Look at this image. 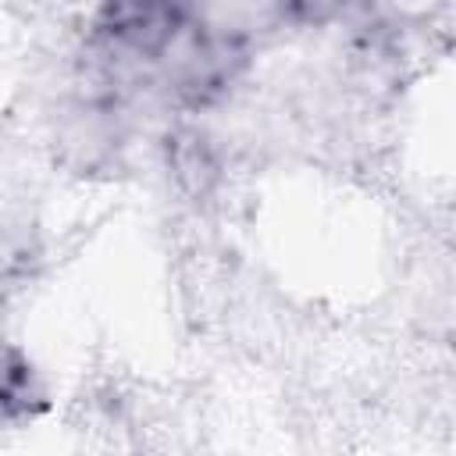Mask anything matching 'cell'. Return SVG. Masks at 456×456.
Wrapping results in <instances>:
<instances>
[{
	"mask_svg": "<svg viewBox=\"0 0 456 456\" xmlns=\"http://www.w3.org/2000/svg\"><path fill=\"white\" fill-rule=\"evenodd\" d=\"M189 28V11L167 4H110L96 14L93 36L110 53L135 61H164L178 36Z\"/></svg>",
	"mask_w": 456,
	"mask_h": 456,
	"instance_id": "obj_1",
	"label": "cell"
},
{
	"mask_svg": "<svg viewBox=\"0 0 456 456\" xmlns=\"http://www.w3.org/2000/svg\"><path fill=\"white\" fill-rule=\"evenodd\" d=\"M43 406H46V388L32 360L18 346L0 342V420H25L36 417Z\"/></svg>",
	"mask_w": 456,
	"mask_h": 456,
	"instance_id": "obj_2",
	"label": "cell"
}]
</instances>
